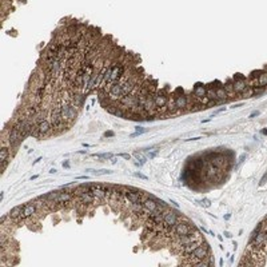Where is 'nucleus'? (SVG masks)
<instances>
[{"mask_svg":"<svg viewBox=\"0 0 267 267\" xmlns=\"http://www.w3.org/2000/svg\"><path fill=\"white\" fill-rule=\"evenodd\" d=\"M24 139L23 134L19 131L18 127H15L14 124L11 126V128H8V142H10V147H18L22 140Z\"/></svg>","mask_w":267,"mask_h":267,"instance_id":"obj_1","label":"nucleus"},{"mask_svg":"<svg viewBox=\"0 0 267 267\" xmlns=\"http://www.w3.org/2000/svg\"><path fill=\"white\" fill-rule=\"evenodd\" d=\"M62 115L64 122L68 124V123L74 122L76 119V115H78V111H76V106H74L72 103H66L62 106Z\"/></svg>","mask_w":267,"mask_h":267,"instance_id":"obj_2","label":"nucleus"},{"mask_svg":"<svg viewBox=\"0 0 267 267\" xmlns=\"http://www.w3.org/2000/svg\"><path fill=\"white\" fill-rule=\"evenodd\" d=\"M52 128L54 127H52V124H51V122L43 120V122H40L35 128H33L31 135H33V136H45V135H50L51 132H52Z\"/></svg>","mask_w":267,"mask_h":267,"instance_id":"obj_3","label":"nucleus"},{"mask_svg":"<svg viewBox=\"0 0 267 267\" xmlns=\"http://www.w3.org/2000/svg\"><path fill=\"white\" fill-rule=\"evenodd\" d=\"M179 217L175 211L172 210H167L164 211V219H163V226L164 227H171V226H175V224L179 222Z\"/></svg>","mask_w":267,"mask_h":267,"instance_id":"obj_4","label":"nucleus"},{"mask_svg":"<svg viewBox=\"0 0 267 267\" xmlns=\"http://www.w3.org/2000/svg\"><path fill=\"white\" fill-rule=\"evenodd\" d=\"M170 96H171V95H168L164 90L155 92V94H154V100H155L156 108H159V107H164V106H167L168 100H170Z\"/></svg>","mask_w":267,"mask_h":267,"instance_id":"obj_5","label":"nucleus"},{"mask_svg":"<svg viewBox=\"0 0 267 267\" xmlns=\"http://www.w3.org/2000/svg\"><path fill=\"white\" fill-rule=\"evenodd\" d=\"M174 99H175V104H176V107L179 111H184V110L188 107V96H186L183 94V90L179 92V95L174 96Z\"/></svg>","mask_w":267,"mask_h":267,"instance_id":"obj_6","label":"nucleus"},{"mask_svg":"<svg viewBox=\"0 0 267 267\" xmlns=\"http://www.w3.org/2000/svg\"><path fill=\"white\" fill-rule=\"evenodd\" d=\"M11 159V152L8 146H2V150H0V162H2V171H6V168L10 163Z\"/></svg>","mask_w":267,"mask_h":267,"instance_id":"obj_7","label":"nucleus"},{"mask_svg":"<svg viewBox=\"0 0 267 267\" xmlns=\"http://www.w3.org/2000/svg\"><path fill=\"white\" fill-rule=\"evenodd\" d=\"M37 213V209L35 206V203L33 202H29L27 205L23 206V214H22V220L24 219H28V218H32L33 215Z\"/></svg>","mask_w":267,"mask_h":267,"instance_id":"obj_8","label":"nucleus"},{"mask_svg":"<svg viewBox=\"0 0 267 267\" xmlns=\"http://www.w3.org/2000/svg\"><path fill=\"white\" fill-rule=\"evenodd\" d=\"M232 84H234L235 94H243V92L248 88V84L246 83V79L244 78H235L234 82H232Z\"/></svg>","mask_w":267,"mask_h":267,"instance_id":"obj_9","label":"nucleus"},{"mask_svg":"<svg viewBox=\"0 0 267 267\" xmlns=\"http://www.w3.org/2000/svg\"><path fill=\"white\" fill-rule=\"evenodd\" d=\"M203 242H205V239H199V240H195V242H191V243H188V244H184L183 247H182V254L183 255H188V254H191L194 250H196L199 246H200Z\"/></svg>","mask_w":267,"mask_h":267,"instance_id":"obj_10","label":"nucleus"},{"mask_svg":"<svg viewBox=\"0 0 267 267\" xmlns=\"http://www.w3.org/2000/svg\"><path fill=\"white\" fill-rule=\"evenodd\" d=\"M206 94H207V87L205 84H202V83L195 84V87L192 90V95L195 99H202V97L206 96Z\"/></svg>","mask_w":267,"mask_h":267,"instance_id":"obj_11","label":"nucleus"},{"mask_svg":"<svg viewBox=\"0 0 267 267\" xmlns=\"http://www.w3.org/2000/svg\"><path fill=\"white\" fill-rule=\"evenodd\" d=\"M96 200V198L92 195L91 191H87V192H83L82 195L79 196V202L82 203L83 206H88V205H92Z\"/></svg>","mask_w":267,"mask_h":267,"instance_id":"obj_12","label":"nucleus"},{"mask_svg":"<svg viewBox=\"0 0 267 267\" xmlns=\"http://www.w3.org/2000/svg\"><path fill=\"white\" fill-rule=\"evenodd\" d=\"M22 214H23V206H16V207H14V209L10 211V213H8L10 218L14 219V220L22 219Z\"/></svg>","mask_w":267,"mask_h":267,"instance_id":"obj_13","label":"nucleus"},{"mask_svg":"<svg viewBox=\"0 0 267 267\" xmlns=\"http://www.w3.org/2000/svg\"><path fill=\"white\" fill-rule=\"evenodd\" d=\"M215 91H217L218 103H223V101H226L228 99V94L224 90V87H218V88H215Z\"/></svg>","mask_w":267,"mask_h":267,"instance_id":"obj_14","label":"nucleus"},{"mask_svg":"<svg viewBox=\"0 0 267 267\" xmlns=\"http://www.w3.org/2000/svg\"><path fill=\"white\" fill-rule=\"evenodd\" d=\"M206 96L209 97L211 101H217L218 103V97H217V91H215V88L213 87V84H210L209 87H207V94Z\"/></svg>","mask_w":267,"mask_h":267,"instance_id":"obj_15","label":"nucleus"},{"mask_svg":"<svg viewBox=\"0 0 267 267\" xmlns=\"http://www.w3.org/2000/svg\"><path fill=\"white\" fill-rule=\"evenodd\" d=\"M267 86V72L261 71V75H258V87H266Z\"/></svg>","mask_w":267,"mask_h":267,"instance_id":"obj_16","label":"nucleus"},{"mask_svg":"<svg viewBox=\"0 0 267 267\" xmlns=\"http://www.w3.org/2000/svg\"><path fill=\"white\" fill-rule=\"evenodd\" d=\"M134 155H135V158H136L138 160H140V164H143V163L146 162V158H144V156H143V154H142V152H138V151H136Z\"/></svg>","mask_w":267,"mask_h":267,"instance_id":"obj_17","label":"nucleus"},{"mask_svg":"<svg viewBox=\"0 0 267 267\" xmlns=\"http://www.w3.org/2000/svg\"><path fill=\"white\" fill-rule=\"evenodd\" d=\"M97 158H103V159H111L112 155L111 154H97Z\"/></svg>","mask_w":267,"mask_h":267,"instance_id":"obj_18","label":"nucleus"},{"mask_svg":"<svg viewBox=\"0 0 267 267\" xmlns=\"http://www.w3.org/2000/svg\"><path fill=\"white\" fill-rule=\"evenodd\" d=\"M199 203H200V205H202L203 207H210V206H211V203H210L209 199H203V200H200Z\"/></svg>","mask_w":267,"mask_h":267,"instance_id":"obj_19","label":"nucleus"},{"mask_svg":"<svg viewBox=\"0 0 267 267\" xmlns=\"http://www.w3.org/2000/svg\"><path fill=\"white\" fill-rule=\"evenodd\" d=\"M112 171H110V170H100V171H95V174L96 175H103V174H111Z\"/></svg>","mask_w":267,"mask_h":267,"instance_id":"obj_20","label":"nucleus"},{"mask_svg":"<svg viewBox=\"0 0 267 267\" xmlns=\"http://www.w3.org/2000/svg\"><path fill=\"white\" fill-rule=\"evenodd\" d=\"M146 128H143V127H136V134L139 135V134H143V132H146Z\"/></svg>","mask_w":267,"mask_h":267,"instance_id":"obj_21","label":"nucleus"},{"mask_svg":"<svg viewBox=\"0 0 267 267\" xmlns=\"http://www.w3.org/2000/svg\"><path fill=\"white\" fill-rule=\"evenodd\" d=\"M266 179H267V174H265V175H263V178H262L261 182H259V184H261V186H263V184L266 183Z\"/></svg>","mask_w":267,"mask_h":267,"instance_id":"obj_22","label":"nucleus"},{"mask_svg":"<svg viewBox=\"0 0 267 267\" xmlns=\"http://www.w3.org/2000/svg\"><path fill=\"white\" fill-rule=\"evenodd\" d=\"M135 176H138V178H142V179H148V178L146 176V175H142V174H139V172H135Z\"/></svg>","mask_w":267,"mask_h":267,"instance_id":"obj_23","label":"nucleus"},{"mask_svg":"<svg viewBox=\"0 0 267 267\" xmlns=\"http://www.w3.org/2000/svg\"><path fill=\"white\" fill-rule=\"evenodd\" d=\"M259 114H261L259 111H254V112H251V114H250V116H248V118H255V116H258V115H259Z\"/></svg>","mask_w":267,"mask_h":267,"instance_id":"obj_24","label":"nucleus"},{"mask_svg":"<svg viewBox=\"0 0 267 267\" xmlns=\"http://www.w3.org/2000/svg\"><path fill=\"white\" fill-rule=\"evenodd\" d=\"M114 135H115V134H114L112 131H108V132L104 134V136H106V138H111V136H114Z\"/></svg>","mask_w":267,"mask_h":267,"instance_id":"obj_25","label":"nucleus"},{"mask_svg":"<svg viewBox=\"0 0 267 267\" xmlns=\"http://www.w3.org/2000/svg\"><path fill=\"white\" fill-rule=\"evenodd\" d=\"M119 156H122V158H124V159H127V160H128V159L131 158V155H130V154H119Z\"/></svg>","mask_w":267,"mask_h":267,"instance_id":"obj_26","label":"nucleus"},{"mask_svg":"<svg viewBox=\"0 0 267 267\" xmlns=\"http://www.w3.org/2000/svg\"><path fill=\"white\" fill-rule=\"evenodd\" d=\"M156 152H158V151H155V152H148V158H150V159H152V158H155V155H156Z\"/></svg>","mask_w":267,"mask_h":267,"instance_id":"obj_27","label":"nucleus"},{"mask_svg":"<svg viewBox=\"0 0 267 267\" xmlns=\"http://www.w3.org/2000/svg\"><path fill=\"white\" fill-rule=\"evenodd\" d=\"M170 203H171V205H172L174 207H175V209H179V205H178L176 202H174V200H170Z\"/></svg>","mask_w":267,"mask_h":267,"instance_id":"obj_28","label":"nucleus"},{"mask_svg":"<svg viewBox=\"0 0 267 267\" xmlns=\"http://www.w3.org/2000/svg\"><path fill=\"white\" fill-rule=\"evenodd\" d=\"M63 167L68 168V167H70V163H68V162H64V163H63Z\"/></svg>","mask_w":267,"mask_h":267,"instance_id":"obj_29","label":"nucleus"},{"mask_svg":"<svg viewBox=\"0 0 267 267\" xmlns=\"http://www.w3.org/2000/svg\"><path fill=\"white\" fill-rule=\"evenodd\" d=\"M224 236H226V238H231V234H230V232H227V231H226V232H224Z\"/></svg>","mask_w":267,"mask_h":267,"instance_id":"obj_30","label":"nucleus"},{"mask_svg":"<svg viewBox=\"0 0 267 267\" xmlns=\"http://www.w3.org/2000/svg\"><path fill=\"white\" fill-rule=\"evenodd\" d=\"M78 179H88V176H87V175H84V176H79Z\"/></svg>","mask_w":267,"mask_h":267,"instance_id":"obj_31","label":"nucleus"},{"mask_svg":"<svg viewBox=\"0 0 267 267\" xmlns=\"http://www.w3.org/2000/svg\"><path fill=\"white\" fill-rule=\"evenodd\" d=\"M40 160H41V158H37V159H36V160H35V162H33V164H36V163H37V162H40Z\"/></svg>","mask_w":267,"mask_h":267,"instance_id":"obj_32","label":"nucleus"},{"mask_svg":"<svg viewBox=\"0 0 267 267\" xmlns=\"http://www.w3.org/2000/svg\"><path fill=\"white\" fill-rule=\"evenodd\" d=\"M35 179H37V175H33V176L31 178V180H35Z\"/></svg>","mask_w":267,"mask_h":267,"instance_id":"obj_33","label":"nucleus"}]
</instances>
